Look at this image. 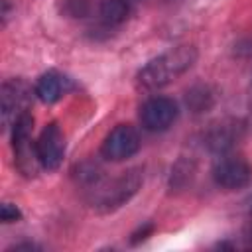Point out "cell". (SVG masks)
Listing matches in <instances>:
<instances>
[{"label": "cell", "mask_w": 252, "mask_h": 252, "mask_svg": "<svg viewBox=\"0 0 252 252\" xmlns=\"http://www.w3.org/2000/svg\"><path fill=\"white\" fill-rule=\"evenodd\" d=\"M197 59V51L191 45L175 47L156 59H152L138 73V83L144 89H159L181 77Z\"/></svg>", "instance_id": "cell-1"}, {"label": "cell", "mask_w": 252, "mask_h": 252, "mask_svg": "<svg viewBox=\"0 0 252 252\" xmlns=\"http://www.w3.org/2000/svg\"><path fill=\"white\" fill-rule=\"evenodd\" d=\"M32 130H33V118L30 112H20L14 122L12 130V144H14V158L18 169L26 177H33L39 167V156H37V144L32 142Z\"/></svg>", "instance_id": "cell-2"}, {"label": "cell", "mask_w": 252, "mask_h": 252, "mask_svg": "<svg viewBox=\"0 0 252 252\" xmlns=\"http://www.w3.org/2000/svg\"><path fill=\"white\" fill-rule=\"evenodd\" d=\"M140 185H142V173H140V169H130V171L122 173L120 177L112 179L110 183L102 185L98 189V193L94 195L93 203L100 211L118 209L120 205H124L138 191Z\"/></svg>", "instance_id": "cell-3"}, {"label": "cell", "mask_w": 252, "mask_h": 252, "mask_svg": "<svg viewBox=\"0 0 252 252\" xmlns=\"http://www.w3.org/2000/svg\"><path fill=\"white\" fill-rule=\"evenodd\" d=\"M215 183L222 189H242L252 179V165L242 156H220L213 167Z\"/></svg>", "instance_id": "cell-4"}, {"label": "cell", "mask_w": 252, "mask_h": 252, "mask_svg": "<svg viewBox=\"0 0 252 252\" xmlns=\"http://www.w3.org/2000/svg\"><path fill=\"white\" fill-rule=\"evenodd\" d=\"M140 150V136L130 124H118L102 142V156L110 161H122Z\"/></svg>", "instance_id": "cell-5"}, {"label": "cell", "mask_w": 252, "mask_h": 252, "mask_svg": "<svg viewBox=\"0 0 252 252\" xmlns=\"http://www.w3.org/2000/svg\"><path fill=\"white\" fill-rule=\"evenodd\" d=\"M177 118V104L167 96H154L144 102L140 110V120L146 130L150 132H163L167 130Z\"/></svg>", "instance_id": "cell-6"}, {"label": "cell", "mask_w": 252, "mask_h": 252, "mask_svg": "<svg viewBox=\"0 0 252 252\" xmlns=\"http://www.w3.org/2000/svg\"><path fill=\"white\" fill-rule=\"evenodd\" d=\"M37 156L43 169H57L65 156V136L57 122L47 124L37 138Z\"/></svg>", "instance_id": "cell-7"}, {"label": "cell", "mask_w": 252, "mask_h": 252, "mask_svg": "<svg viewBox=\"0 0 252 252\" xmlns=\"http://www.w3.org/2000/svg\"><path fill=\"white\" fill-rule=\"evenodd\" d=\"M65 85H67V79L65 77H61L55 71H49V73H45V75L39 77V81L35 85V94L39 96L41 102L51 104V102H55V100H59L63 96Z\"/></svg>", "instance_id": "cell-8"}, {"label": "cell", "mask_w": 252, "mask_h": 252, "mask_svg": "<svg viewBox=\"0 0 252 252\" xmlns=\"http://www.w3.org/2000/svg\"><path fill=\"white\" fill-rule=\"evenodd\" d=\"M26 94H28V89L22 81H12V83H6L2 87V94H0V102H2V116H4V122L8 120V116L18 110L20 106H24L26 102Z\"/></svg>", "instance_id": "cell-9"}, {"label": "cell", "mask_w": 252, "mask_h": 252, "mask_svg": "<svg viewBox=\"0 0 252 252\" xmlns=\"http://www.w3.org/2000/svg\"><path fill=\"white\" fill-rule=\"evenodd\" d=\"M236 138H238V128L230 122H222L211 128V132L207 134V144L215 152H226L236 142Z\"/></svg>", "instance_id": "cell-10"}, {"label": "cell", "mask_w": 252, "mask_h": 252, "mask_svg": "<svg viewBox=\"0 0 252 252\" xmlns=\"http://www.w3.org/2000/svg\"><path fill=\"white\" fill-rule=\"evenodd\" d=\"M98 14L102 18V22L114 26V24H122L128 14H130V6L126 0H102Z\"/></svg>", "instance_id": "cell-11"}, {"label": "cell", "mask_w": 252, "mask_h": 252, "mask_svg": "<svg viewBox=\"0 0 252 252\" xmlns=\"http://www.w3.org/2000/svg\"><path fill=\"white\" fill-rule=\"evenodd\" d=\"M185 100H187V106H189L193 112H205L207 108L213 106L215 96H213V93H211L209 87L197 85V87H193V89L187 93Z\"/></svg>", "instance_id": "cell-12"}, {"label": "cell", "mask_w": 252, "mask_h": 252, "mask_svg": "<svg viewBox=\"0 0 252 252\" xmlns=\"http://www.w3.org/2000/svg\"><path fill=\"white\" fill-rule=\"evenodd\" d=\"M22 217V213L18 211V207H14V205H10V203H4L2 205V209H0V219H2V222H14V220H18Z\"/></svg>", "instance_id": "cell-13"}]
</instances>
